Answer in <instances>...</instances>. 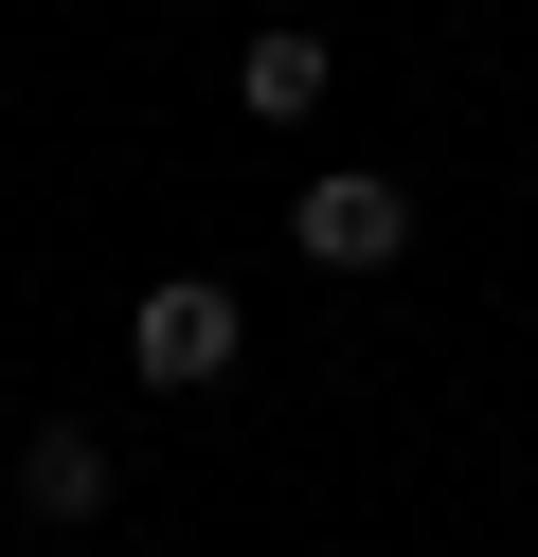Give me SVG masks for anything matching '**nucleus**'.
Masks as SVG:
<instances>
[{
    "label": "nucleus",
    "instance_id": "obj_4",
    "mask_svg": "<svg viewBox=\"0 0 538 557\" xmlns=\"http://www.w3.org/2000/svg\"><path fill=\"white\" fill-rule=\"evenodd\" d=\"M18 504H36V521H90V504H108V449H90V432H18Z\"/></svg>",
    "mask_w": 538,
    "mask_h": 557
},
{
    "label": "nucleus",
    "instance_id": "obj_1",
    "mask_svg": "<svg viewBox=\"0 0 538 557\" xmlns=\"http://www.w3.org/2000/svg\"><path fill=\"white\" fill-rule=\"evenodd\" d=\"M234 288H215V270H179V288H143L126 306V360H143V396H215V377H234Z\"/></svg>",
    "mask_w": 538,
    "mask_h": 557
},
{
    "label": "nucleus",
    "instance_id": "obj_2",
    "mask_svg": "<svg viewBox=\"0 0 538 557\" xmlns=\"http://www.w3.org/2000/svg\"><path fill=\"white\" fill-rule=\"evenodd\" d=\"M287 234H305L323 270H395V252H413V181H377V162H323Z\"/></svg>",
    "mask_w": 538,
    "mask_h": 557
},
{
    "label": "nucleus",
    "instance_id": "obj_3",
    "mask_svg": "<svg viewBox=\"0 0 538 557\" xmlns=\"http://www.w3.org/2000/svg\"><path fill=\"white\" fill-rule=\"evenodd\" d=\"M234 109H251V126H305V109H323V37H305V18H270V37L234 54Z\"/></svg>",
    "mask_w": 538,
    "mask_h": 557
}]
</instances>
